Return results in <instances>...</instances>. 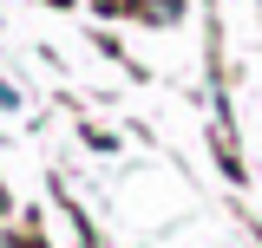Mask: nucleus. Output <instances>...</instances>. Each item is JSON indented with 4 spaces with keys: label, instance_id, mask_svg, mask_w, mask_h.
I'll use <instances>...</instances> for the list:
<instances>
[{
    "label": "nucleus",
    "instance_id": "1",
    "mask_svg": "<svg viewBox=\"0 0 262 248\" xmlns=\"http://www.w3.org/2000/svg\"><path fill=\"white\" fill-rule=\"evenodd\" d=\"M144 13H151V20H164V13H177V0H144Z\"/></svg>",
    "mask_w": 262,
    "mask_h": 248
},
{
    "label": "nucleus",
    "instance_id": "3",
    "mask_svg": "<svg viewBox=\"0 0 262 248\" xmlns=\"http://www.w3.org/2000/svg\"><path fill=\"white\" fill-rule=\"evenodd\" d=\"M0 203H7V196H0Z\"/></svg>",
    "mask_w": 262,
    "mask_h": 248
},
{
    "label": "nucleus",
    "instance_id": "2",
    "mask_svg": "<svg viewBox=\"0 0 262 248\" xmlns=\"http://www.w3.org/2000/svg\"><path fill=\"white\" fill-rule=\"evenodd\" d=\"M0 248H20V242H0Z\"/></svg>",
    "mask_w": 262,
    "mask_h": 248
}]
</instances>
